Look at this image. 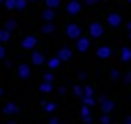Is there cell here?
I'll return each mask as SVG.
<instances>
[{
	"label": "cell",
	"mask_w": 131,
	"mask_h": 124,
	"mask_svg": "<svg viewBox=\"0 0 131 124\" xmlns=\"http://www.w3.org/2000/svg\"><path fill=\"white\" fill-rule=\"evenodd\" d=\"M66 35L70 39H79L81 37V27H79L77 23H70L68 27H66Z\"/></svg>",
	"instance_id": "6da1fadb"
},
{
	"label": "cell",
	"mask_w": 131,
	"mask_h": 124,
	"mask_svg": "<svg viewBox=\"0 0 131 124\" xmlns=\"http://www.w3.org/2000/svg\"><path fill=\"white\" fill-rule=\"evenodd\" d=\"M21 47H23L25 50L37 49V37H35V35H27V37H23V41H21Z\"/></svg>",
	"instance_id": "7a4b0ae2"
},
{
	"label": "cell",
	"mask_w": 131,
	"mask_h": 124,
	"mask_svg": "<svg viewBox=\"0 0 131 124\" xmlns=\"http://www.w3.org/2000/svg\"><path fill=\"white\" fill-rule=\"evenodd\" d=\"M89 33H91V37L98 39V37H102V35H104V27H102L100 23H98V21H94V23H91Z\"/></svg>",
	"instance_id": "3957f363"
},
{
	"label": "cell",
	"mask_w": 131,
	"mask_h": 124,
	"mask_svg": "<svg viewBox=\"0 0 131 124\" xmlns=\"http://www.w3.org/2000/svg\"><path fill=\"white\" fill-rule=\"evenodd\" d=\"M79 12H81V0H71V2H68V14H70V16H77Z\"/></svg>",
	"instance_id": "277c9868"
},
{
	"label": "cell",
	"mask_w": 131,
	"mask_h": 124,
	"mask_svg": "<svg viewBox=\"0 0 131 124\" xmlns=\"http://www.w3.org/2000/svg\"><path fill=\"white\" fill-rule=\"evenodd\" d=\"M100 109H102V112H112L114 111V101H110L108 97H100Z\"/></svg>",
	"instance_id": "5b68a950"
},
{
	"label": "cell",
	"mask_w": 131,
	"mask_h": 124,
	"mask_svg": "<svg viewBox=\"0 0 131 124\" xmlns=\"http://www.w3.org/2000/svg\"><path fill=\"white\" fill-rule=\"evenodd\" d=\"M17 76H19L21 79H27L29 76H31V66H29V64H19V66H17Z\"/></svg>",
	"instance_id": "8992f818"
},
{
	"label": "cell",
	"mask_w": 131,
	"mask_h": 124,
	"mask_svg": "<svg viewBox=\"0 0 131 124\" xmlns=\"http://www.w3.org/2000/svg\"><path fill=\"white\" fill-rule=\"evenodd\" d=\"M96 56L102 58V60H106V58L112 56V49H110V47H106V45H104V47H98V49H96Z\"/></svg>",
	"instance_id": "52a82bcc"
},
{
	"label": "cell",
	"mask_w": 131,
	"mask_h": 124,
	"mask_svg": "<svg viewBox=\"0 0 131 124\" xmlns=\"http://www.w3.org/2000/svg\"><path fill=\"white\" fill-rule=\"evenodd\" d=\"M75 43H77V50H81V52H87L89 50V39L87 37H79V39H75Z\"/></svg>",
	"instance_id": "ba28073f"
},
{
	"label": "cell",
	"mask_w": 131,
	"mask_h": 124,
	"mask_svg": "<svg viewBox=\"0 0 131 124\" xmlns=\"http://www.w3.org/2000/svg\"><path fill=\"white\" fill-rule=\"evenodd\" d=\"M108 25L110 27H119L122 25V16L119 14H110L108 16Z\"/></svg>",
	"instance_id": "9c48e42d"
},
{
	"label": "cell",
	"mask_w": 131,
	"mask_h": 124,
	"mask_svg": "<svg viewBox=\"0 0 131 124\" xmlns=\"http://www.w3.org/2000/svg\"><path fill=\"white\" fill-rule=\"evenodd\" d=\"M31 62L35 64V66H42V64H45V56H42L41 52H37V50H35V52L31 54Z\"/></svg>",
	"instance_id": "30bf717a"
},
{
	"label": "cell",
	"mask_w": 131,
	"mask_h": 124,
	"mask_svg": "<svg viewBox=\"0 0 131 124\" xmlns=\"http://www.w3.org/2000/svg\"><path fill=\"white\" fill-rule=\"evenodd\" d=\"M58 58H60V60H70L71 58V49H68V47L60 49L58 50Z\"/></svg>",
	"instance_id": "8fae6325"
},
{
	"label": "cell",
	"mask_w": 131,
	"mask_h": 124,
	"mask_svg": "<svg viewBox=\"0 0 131 124\" xmlns=\"http://www.w3.org/2000/svg\"><path fill=\"white\" fill-rule=\"evenodd\" d=\"M4 112L6 114H17V112H19V107H17L16 103H8L4 107Z\"/></svg>",
	"instance_id": "7c38bea8"
},
{
	"label": "cell",
	"mask_w": 131,
	"mask_h": 124,
	"mask_svg": "<svg viewBox=\"0 0 131 124\" xmlns=\"http://www.w3.org/2000/svg\"><path fill=\"white\" fill-rule=\"evenodd\" d=\"M42 20L45 21H52L54 20V8H46L45 12H42Z\"/></svg>",
	"instance_id": "4fadbf2b"
},
{
	"label": "cell",
	"mask_w": 131,
	"mask_h": 124,
	"mask_svg": "<svg viewBox=\"0 0 131 124\" xmlns=\"http://www.w3.org/2000/svg\"><path fill=\"white\" fill-rule=\"evenodd\" d=\"M39 89H41L42 93H50V91H52V82H46V79H45V82L41 83V87H39Z\"/></svg>",
	"instance_id": "5bb4252c"
},
{
	"label": "cell",
	"mask_w": 131,
	"mask_h": 124,
	"mask_svg": "<svg viewBox=\"0 0 131 124\" xmlns=\"http://www.w3.org/2000/svg\"><path fill=\"white\" fill-rule=\"evenodd\" d=\"M122 60H123V62H129V60H131V49H129V47L122 49Z\"/></svg>",
	"instance_id": "9a60e30c"
},
{
	"label": "cell",
	"mask_w": 131,
	"mask_h": 124,
	"mask_svg": "<svg viewBox=\"0 0 131 124\" xmlns=\"http://www.w3.org/2000/svg\"><path fill=\"white\" fill-rule=\"evenodd\" d=\"M10 41V31L8 29H0V43H8Z\"/></svg>",
	"instance_id": "2e32d148"
},
{
	"label": "cell",
	"mask_w": 131,
	"mask_h": 124,
	"mask_svg": "<svg viewBox=\"0 0 131 124\" xmlns=\"http://www.w3.org/2000/svg\"><path fill=\"white\" fill-rule=\"evenodd\" d=\"M54 31H56L54 23H52V21H46V23H45V27H42V33H54Z\"/></svg>",
	"instance_id": "e0dca14e"
},
{
	"label": "cell",
	"mask_w": 131,
	"mask_h": 124,
	"mask_svg": "<svg viewBox=\"0 0 131 124\" xmlns=\"http://www.w3.org/2000/svg\"><path fill=\"white\" fill-rule=\"evenodd\" d=\"M60 58H58V56H54V58H50V60H48V68H50V70H54V68H58V66H60Z\"/></svg>",
	"instance_id": "ac0fdd59"
},
{
	"label": "cell",
	"mask_w": 131,
	"mask_h": 124,
	"mask_svg": "<svg viewBox=\"0 0 131 124\" xmlns=\"http://www.w3.org/2000/svg\"><path fill=\"white\" fill-rule=\"evenodd\" d=\"M81 99H83V105H89V107H93V105L96 103V101H94V97H93V95H83Z\"/></svg>",
	"instance_id": "d6986e66"
},
{
	"label": "cell",
	"mask_w": 131,
	"mask_h": 124,
	"mask_svg": "<svg viewBox=\"0 0 131 124\" xmlns=\"http://www.w3.org/2000/svg\"><path fill=\"white\" fill-rule=\"evenodd\" d=\"M46 8H58L60 6V0H45Z\"/></svg>",
	"instance_id": "ffe728a7"
},
{
	"label": "cell",
	"mask_w": 131,
	"mask_h": 124,
	"mask_svg": "<svg viewBox=\"0 0 131 124\" xmlns=\"http://www.w3.org/2000/svg\"><path fill=\"white\" fill-rule=\"evenodd\" d=\"M73 93L77 97H83V95H85V89H83L81 85H73Z\"/></svg>",
	"instance_id": "44dd1931"
},
{
	"label": "cell",
	"mask_w": 131,
	"mask_h": 124,
	"mask_svg": "<svg viewBox=\"0 0 131 124\" xmlns=\"http://www.w3.org/2000/svg\"><path fill=\"white\" fill-rule=\"evenodd\" d=\"M16 21H14V20H8V21H6V27L4 29H8V31H14V29H16Z\"/></svg>",
	"instance_id": "7402d4cb"
},
{
	"label": "cell",
	"mask_w": 131,
	"mask_h": 124,
	"mask_svg": "<svg viewBox=\"0 0 131 124\" xmlns=\"http://www.w3.org/2000/svg\"><path fill=\"white\" fill-rule=\"evenodd\" d=\"M4 4H6V8H8V10H14V8H16V4H17V0H4Z\"/></svg>",
	"instance_id": "603a6c76"
},
{
	"label": "cell",
	"mask_w": 131,
	"mask_h": 124,
	"mask_svg": "<svg viewBox=\"0 0 131 124\" xmlns=\"http://www.w3.org/2000/svg\"><path fill=\"white\" fill-rule=\"evenodd\" d=\"M16 8H17V10H25V8H27V0H17Z\"/></svg>",
	"instance_id": "cb8c5ba5"
},
{
	"label": "cell",
	"mask_w": 131,
	"mask_h": 124,
	"mask_svg": "<svg viewBox=\"0 0 131 124\" xmlns=\"http://www.w3.org/2000/svg\"><path fill=\"white\" fill-rule=\"evenodd\" d=\"M91 114V107L89 105H83V109H81V116H89Z\"/></svg>",
	"instance_id": "d4e9b609"
},
{
	"label": "cell",
	"mask_w": 131,
	"mask_h": 124,
	"mask_svg": "<svg viewBox=\"0 0 131 124\" xmlns=\"http://www.w3.org/2000/svg\"><path fill=\"white\" fill-rule=\"evenodd\" d=\"M100 122H102V124H110V114H108V112H104V114L100 116Z\"/></svg>",
	"instance_id": "484cf974"
},
{
	"label": "cell",
	"mask_w": 131,
	"mask_h": 124,
	"mask_svg": "<svg viewBox=\"0 0 131 124\" xmlns=\"http://www.w3.org/2000/svg\"><path fill=\"white\" fill-rule=\"evenodd\" d=\"M45 109L48 112H54V111H56V105H54V103H45Z\"/></svg>",
	"instance_id": "4316f807"
},
{
	"label": "cell",
	"mask_w": 131,
	"mask_h": 124,
	"mask_svg": "<svg viewBox=\"0 0 131 124\" xmlns=\"http://www.w3.org/2000/svg\"><path fill=\"white\" fill-rule=\"evenodd\" d=\"M110 78H112V79H119V72H118V70H112V72H110Z\"/></svg>",
	"instance_id": "83f0119b"
},
{
	"label": "cell",
	"mask_w": 131,
	"mask_h": 124,
	"mask_svg": "<svg viewBox=\"0 0 131 124\" xmlns=\"http://www.w3.org/2000/svg\"><path fill=\"white\" fill-rule=\"evenodd\" d=\"M0 58H6V47L0 43Z\"/></svg>",
	"instance_id": "f1b7e54d"
},
{
	"label": "cell",
	"mask_w": 131,
	"mask_h": 124,
	"mask_svg": "<svg viewBox=\"0 0 131 124\" xmlns=\"http://www.w3.org/2000/svg\"><path fill=\"white\" fill-rule=\"evenodd\" d=\"M123 83H131V72L123 76Z\"/></svg>",
	"instance_id": "f546056e"
},
{
	"label": "cell",
	"mask_w": 131,
	"mask_h": 124,
	"mask_svg": "<svg viewBox=\"0 0 131 124\" xmlns=\"http://www.w3.org/2000/svg\"><path fill=\"white\" fill-rule=\"evenodd\" d=\"M45 79H46V82H54V76L48 72V74H45Z\"/></svg>",
	"instance_id": "4dcf8cb0"
},
{
	"label": "cell",
	"mask_w": 131,
	"mask_h": 124,
	"mask_svg": "<svg viewBox=\"0 0 131 124\" xmlns=\"http://www.w3.org/2000/svg\"><path fill=\"white\" fill-rule=\"evenodd\" d=\"M85 79H87V74L85 72H79V82H85Z\"/></svg>",
	"instance_id": "1f68e13d"
},
{
	"label": "cell",
	"mask_w": 131,
	"mask_h": 124,
	"mask_svg": "<svg viewBox=\"0 0 131 124\" xmlns=\"http://www.w3.org/2000/svg\"><path fill=\"white\" fill-rule=\"evenodd\" d=\"M83 122H87V124H91V122H93V116H83Z\"/></svg>",
	"instance_id": "d6a6232c"
},
{
	"label": "cell",
	"mask_w": 131,
	"mask_h": 124,
	"mask_svg": "<svg viewBox=\"0 0 131 124\" xmlns=\"http://www.w3.org/2000/svg\"><path fill=\"white\" fill-rule=\"evenodd\" d=\"M85 95H93V87H89V85L85 87Z\"/></svg>",
	"instance_id": "836d02e7"
},
{
	"label": "cell",
	"mask_w": 131,
	"mask_h": 124,
	"mask_svg": "<svg viewBox=\"0 0 131 124\" xmlns=\"http://www.w3.org/2000/svg\"><path fill=\"white\" fill-rule=\"evenodd\" d=\"M98 0H85V4H89V6H93V4H96Z\"/></svg>",
	"instance_id": "e575fe53"
},
{
	"label": "cell",
	"mask_w": 131,
	"mask_h": 124,
	"mask_svg": "<svg viewBox=\"0 0 131 124\" xmlns=\"http://www.w3.org/2000/svg\"><path fill=\"white\" fill-rule=\"evenodd\" d=\"M125 122H127V124H131V116H125Z\"/></svg>",
	"instance_id": "d590c367"
},
{
	"label": "cell",
	"mask_w": 131,
	"mask_h": 124,
	"mask_svg": "<svg viewBox=\"0 0 131 124\" xmlns=\"http://www.w3.org/2000/svg\"><path fill=\"white\" fill-rule=\"evenodd\" d=\"M127 31H131V21H129V23H127Z\"/></svg>",
	"instance_id": "8d00e7d4"
},
{
	"label": "cell",
	"mask_w": 131,
	"mask_h": 124,
	"mask_svg": "<svg viewBox=\"0 0 131 124\" xmlns=\"http://www.w3.org/2000/svg\"><path fill=\"white\" fill-rule=\"evenodd\" d=\"M129 39H131V31H129Z\"/></svg>",
	"instance_id": "74e56055"
},
{
	"label": "cell",
	"mask_w": 131,
	"mask_h": 124,
	"mask_svg": "<svg viewBox=\"0 0 131 124\" xmlns=\"http://www.w3.org/2000/svg\"><path fill=\"white\" fill-rule=\"evenodd\" d=\"M2 2H4V0H0V4H2Z\"/></svg>",
	"instance_id": "f35d334b"
},
{
	"label": "cell",
	"mask_w": 131,
	"mask_h": 124,
	"mask_svg": "<svg viewBox=\"0 0 131 124\" xmlns=\"http://www.w3.org/2000/svg\"><path fill=\"white\" fill-rule=\"evenodd\" d=\"M0 95H2V89H0Z\"/></svg>",
	"instance_id": "ab89813d"
},
{
	"label": "cell",
	"mask_w": 131,
	"mask_h": 124,
	"mask_svg": "<svg viewBox=\"0 0 131 124\" xmlns=\"http://www.w3.org/2000/svg\"><path fill=\"white\" fill-rule=\"evenodd\" d=\"M81 2H85V0H81Z\"/></svg>",
	"instance_id": "60d3db41"
},
{
	"label": "cell",
	"mask_w": 131,
	"mask_h": 124,
	"mask_svg": "<svg viewBox=\"0 0 131 124\" xmlns=\"http://www.w3.org/2000/svg\"><path fill=\"white\" fill-rule=\"evenodd\" d=\"M127 2H131V0H127Z\"/></svg>",
	"instance_id": "b9f144b4"
}]
</instances>
